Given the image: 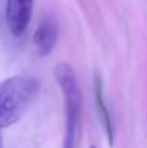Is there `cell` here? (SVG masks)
Segmentation results:
<instances>
[{
	"label": "cell",
	"instance_id": "cell-3",
	"mask_svg": "<svg viewBox=\"0 0 147 148\" xmlns=\"http://www.w3.org/2000/svg\"><path fill=\"white\" fill-rule=\"evenodd\" d=\"M33 13V0H7L6 1V23L9 32L19 38L30 23Z\"/></svg>",
	"mask_w": 147,
	"mask_h": 148
},
{
	"label": "cell",
	"instance_id": "cell-1",
	"mask_svg": "<svg viewBox=\"0 0 147 148\" xmlns=\"http://www.w3.org/2000/svg\"><path fill=\"white\" fill-rule=\"evenodd\" d=\"M39 91V81L13 75L0 81V131L14 125Z\"/></svg>",
	"mask_w": 147,
	"mask_h": 148
},
{
	"label": "cell",
	"instance_id": "cell-7",
	"mask_svg": "<svg viewBox=\"0 0 147 148\" xmlns=\"http://www.w3.org/2000/svg\"><path fill=\"white\" fill-rule=\"evenodd\" d=\"M91 148H95V147H91Z\"/></svg>",
	"mask_w": 147,
	"mask_h": 148
},
{
	"label": "cell",
	"instance_id": "cell-4",
	"mask_svg": "<svg viewBox=\"0 0 147 148\" xmlns=\"http://www.w3.org/2000/svg\"><path fill=\"white\" fill-rule=\"evenodd\" d=\"M58 33H59V26L53 16H45L39 22V25L33 33V39H32L39 55L46 56L50 53V50L56 45Z\"/></svg>",
	"mask_w": 147,
	"mask_h": 148
},
{
	"label": "cell",
	"instance_id": "cell-5",
	"mask_svg": "<svg viewBox=\"0 0 147 148\" xmlns=\"http://www.w3.org/2000/svg\"><path fill=\"white\" fill-rule=\"evenodd\" d=\"M95 101H97V106H98V112H99V118L101 122L104 125V130L107 132L108 141L110 144H112V135H114V130H112V122H111V116H110V111L105 105L104 101V92H102V84L101 79L95 78Z\"/></svg>",
	"mask_w": 147,
	"mask_h": 148
},
{
	"label": "cell",
	"instance_id": "cell-2",
	"mask_svg": "<svg viewBox=\"0 0 147 148\" xmlns=\"http://www.w3.org/2000/svg\"><path fill=\"white\" fill-rule=\"evenodd\" d=\"M53 73L65 101V132L62 148H77L82 112V94L77 81V75L66 63H59Z\"/></svg>",
	"mask_w": 147,
	"mask_h": 148
},
{
	"label": "cell",
	"instance_id": "cell-6",
	"mask_svg": "<svg viewBox=\"0 0 147 148\" xmlns=\"http://www.w3.org/2000/svg\"><path fill=\"white\" fill-rule=\"evenodd\" d=\"M0 148H3V138H1V134H0Z\"/></svg>",
	"mask_w": 147,
	"mask_h": 148
}]
</instances>
